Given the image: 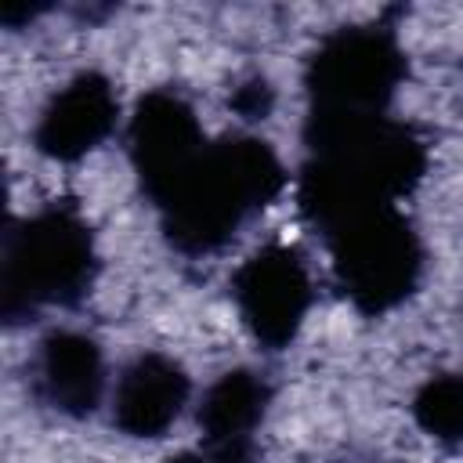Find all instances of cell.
Listing matches in <instances>:
<instances>
[{"instance_id":"7","label":"cell","mask_w":463,"mask_h":463,"mask_svg":"<svg viewBox=\"0 0 463 463\" xmlns=\"http://www.w3.org/2000/svg\"><path fill=\"white\" fill-rule=\"evenodd\" d=\"M116 116H119V101L109 80L83 72L47 101V109L36 119L33 141L47 159L72 163L94 152L112 134Z\"/></svg>"},{"instance_id":"12","label":"cell","mask_w":463,"mask_h":463,"mask_svg":"<svg viewBox=\"0 0 463 463\" xmlns=\"http://www.w3.org/2000/svg\"><path fill=\"white\" fill-rule=\"evenodd\" d=\"M170 463H253V441H206Z\"/></svg>"},{"instance_id":"9","label":"cell","mask_w":463,"mask_h":463,"mask_svg":"<svg viewBox=\"0 0 463 463\" xmlns=\"http://www.w3.org/2000/svg\"><path fill=\"white\" fill-rule=\"evenodd\" d=\"M105 387L101 351L83 333H51L33 365L36 398L65 416H87Z\"/></svg>"},{"instance_id":"2","label":"cell","mask_w":463,"mask_h":463,"mask_svg":"<svg viewBox=\"0 0 463 463\" xmlns=\"http://www.w3.org/2000/svg\"><path fill=\"white\" fill-rule=\"evenodd\" d=\"M94 279V239L80 213L47 206L4 235L0 307L7 322L76 304Z\"/></svg>"},{"instance_id":"6","label":"cell","mask_w":463,"mask_h":463,"mask_svg":"<svg viewBox=\"0 0 463 463\" xmlns=\"http://www.w3.org/2000/svg\"><path fill=\"white\" fill-rule=\"evenodd\" d=\"M206 145L199 119L177 94H148L130 119V159L148 199H156Z\"/></svg>"},{"instance_id":"8","label":"cell","mask_w":463,"mask_h":463,"mask_svg":"<svg viewBox=\"0 0 463 463\" xmlns=\"http://www.w3.org/2000/svg\"><path fill=\"white\" fill-rule=\"evenodd\" d=\"M188 402V376L166 354L134 358L112 394V420L130 438H159Z\"/></svg>"},{"instance_id":"3","label":"cell","mask_w":463,"mask_h":463,"mask_svg":"<svg viewBox=\"0 0 463 463\" xmlns=\"http://www.w3.org/2000/svg\"><path fill=\"white\" fill-rule=\"evenodd\" d=\"M405 76V58L387 29L351 25L315 51L307 69L311 119L383 116L394 87Z\"/></svg>"},{"instance_id":"13","label":"cell","mask_w":463,"mask_h":463,"mask_svg":"<svg viewBox=\"0 0 463 463\" xmlns=\"http://www.w3.org/2000/svg\"><path fill=\"white\" fill-rule=\"evenodd\" d=\"M235 105H239V112L242 116H264L268 112V105H271V90L264 87V83H250V87H242L239 94H235Z\"/></svg>"},{"instance_id":"10","label":"cell","mask_w":463,"mask_h":463,"mask_svg":"<svg viewBox=\"0 0 463 463\" xmlns=\"http://www.w3.org/2000/svg\"><path fill=\"white\" fill-rule=\"evenodd\" d=\"M268 409V383L257 373H224L199 405L206 441H253L257 423Z\"/></svg>"},{"instance_id":"4","label":"cell","mask_w":463,"mask_h":463,"mask_svg":"<svg viewBox=\"0 0 463 463\" xmlns=\"http://www.w3.org/2000/svg\"><path fill=\"white\" fill-rule=\"evenodd\" d=\"M326 239L333 246L340 286L354 300V307L380 315L416 289L423 253L398 206L351 217L326 232Z\"/></svg>"},{"instance_id":"1","label":"cell","mask_w":463,"mask_h":463,"mask_svg":"<svg viewBox=\"0 0 463 463\" xmlns=\"http://www.w3.org/2000/svg\"><path fill=\"white\" fill-rule=\"evenodd\" d=\"M282 166L257 137L206 141L195 159L152 199L163 210V228L184 253L224 246L246 217L275 199Z\"/></svg>"},{"instance_id":"11","label":"cell","mask_w":463,"mask_h":463,"mask_svg":"<svg viewBox=\"0 0 463 463\" xmlns=\"http://www.w3.org/2000/svg\"><path fill=\"white\" fill-rule=\"evenodd\" d=\"M416 423L438 441H463V369L434 376L412 402Z\"/></svg>"},{"instance_id":"5","label":"cell","mask_w":463,"mask_h":463,"mask_svg":"<svg viewBox=\"0 0 463 463\" xmlns=\"http://www.w3.org/2000/svg\"><path fill=\"white\" fill-rule=\"evenodd\" d=\"M235 307L246 329L271 351L286 347L311 307V279L293 246L271 242L257 250L232 282Z\"/></svg>"}]
</instances>
